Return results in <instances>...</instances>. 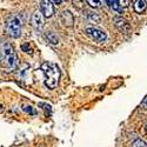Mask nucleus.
<instances>
[{
	"label": "nucleus",
	"instance_id": "6",
	"mask_svg": "<svg viewBox=\"0 0 147 147\" xmlns=\"http://www.w3.org/2000/svg\"><path fill=\"white\" fill-rule=\"evenodd\" d=\"M32 25L36 31H41L45 26V20L44 16L41 14L40 11H35L32 16Z\"/></svg>",
	"mask_w": 147,
	"mask_h": 147
},
{
	"label": "nucleus",
	"instance_id": "14",
	"mask_svg": "<svg viewBox=\"0 0 147 147\" xmlns=\"http://www.w3.org/2000/svg\"><path fill=\"white\" fill-rule=\"evenodd\" d=\"M21 50H22L24 52H26V53L32 54V47L30 46V44H28V42H26V44H22V45H21Z\"/></svg>",
	"mask_w": 147,
	"mask_h": 147
},
{
	"label": "nucleus",
	"instance_id": "11",
	"mask_svg": "<svg viewBox=\"0 0 147 147\" xmlns=\"http://www.w3.org/2000/svg\"><path fill=\"white\" fill-rule=\"evenodd\" d=\"M46 38H47V40L50 41L52 45H59V42H60L59 36L55 33H53V32H47Z\"/></svg>",
	"mask_w": 147,
	"mask_h": 147
},
{
	"label": "nucleus",
	"instance_id": "1",
	"mask_svg": "<svg viewBox=\"0 0 147 147\" xmlns=\"http://www.w3.org/2000/svg\"><path fill=\"white\" fill-rule=\"evenodd\" d=\"M41 71L45 76V85L50 90H54L60 79L59 67L53 63H44L41 65Z\"/></svg>",
	"mask_w": 147,
	"mask_h": 147
},
{
	"label": "nucleus",
	"instance_id": "8",
	"mask_svg": "<svg viewBox=\"0 0 147 147\" xmlns=\"http://www.w3.org/2000/svg\"><path fill=\"white\" fill-rule=\"evenodd\" d=\"M60 21L64 26L72 27L73 24H74V17H73V14L68 9H65V11L61 12V14H60Z\"/></svg>",
	"mask_w": 147,
	"mask_h": 147
},
{
	"label": "nucleus",
	"instance_id": "10",
	"mask_svg": "<svg viewBox=\"0 0 147 147\" xmlns=\"http://www.w3.org/2000/svg\"><path fill=\"white\" fill-rule=\"evenodd\" d=\"M105 3L108 4L109 7H111L113 11L118 12V13H121V12L124 11V7H122V6L119 4V1H117V0H108V1H105Z\"/></svg>",
	"mask_w": 147,
	"mask_h": 147
},
{
	"label": "nucleus",
	"instance_id": "9",
	"mask_svg": "<svg viewBox=\"0 0 147 147\" xmlns=\"http://www.w3.org/2000/svg\"><path fill=\"white\" fill-rule=\"evenodd\" d=\"M146 7H147V1H145V0H136L133 3V8L138 14L144 13Z\"/></svg>",
	"mask_w": 147,
	"mask_h": 147
},
{
	"label": "nucleus",
	"instance_id": "19",
	"mask_svg": "<svg viewBox=\"0 0 147 147\" xmlns=\"http://www.w3.org/2000/svg\"><path fill=\"white\" fill-rule=\"evenodd\" d=\"M41 147H44V146H41Z\"/></svg>",
	"mask_w": 147,
	"mask_h": 147
},
{
	"label": "nucleus",
	"instance_id": "12",
	"mask_svg": "<svg viewBox=\"0 0 147 147\" xmlns=\"http://www.w3.org/2000/svg\"><path fill=\"white\" fill-rule=\"evenodd\" d=\"M86 17H87V19H88L91 22H94V24H98V22L100 21L99 16H98L96 13H94V12H87Z\"/></svg>",
	"mask_w": 147,
	"mask_h": 147
},
{
	"label": "nucleus",
	"instance_id": "13",
	"mask_svg": "<svg viewBox=\"0 0 147 147\" xmlns=\"http://www.w3.org/2000/svg\"><path fill=\"white\" fill-rule=\"evenodd\" d=\"M132 147H147V144L141 139H137L132 142Z\"/></svg>",
	"mask_w": 147,
	"mask_h": 147
},
{
	"label": "nucleus",
	"instance_id": "7",
	"mask_svg": "<svg viewBox=\"0 0 147 147\" xmlns=\"http://www.w3.org/2000/svg\"><path fill=\"white\" fill-rule=\"evenodd\" d=\"M114 24H115L117 28H118L120 32L125 33V34L129 33V31H131V25L128 24V21L125 20L122 17H117V18H114Z\"/></svg>",
	"mask_w": 147,
	"mask_h": 147
},
{
	"label": "nucleus",
	"instance_id": "17",
	"mask_svg": "<svg viewBox=\"0 0 147 147\" xmlns=\"http://www.w3.org/2000/svg\"><path fill=\"white\" fill-rule=\"evenodd\" d=\"M146 131H147V124H146Z\"/></svg>",
	"mask_w": 147,
	"mask_h": 147
},
{
	"label": "nucleus",
	"instance_id": "16",
	"mask_svg": "<svg viewBox=\"0 0 147 147\" xmlns=\"http://www.w3.org/2000/svg\"><path fill=\"white\" fill-rule=\"evenodd\" d=\"M87 4L91 5L92 7H99V6L102 4V1H92V0H88Z\"/></svg>",
	"mask_w": 147,
	"mask_h": 147
},
{
	"label": "nucleus",
	"instance_id": "4",
	"mask_svg": "<svg viewBox=\"0 0 147 147\" xmlns=\"http://www.w3.org/2000/svg\"><path fill=\"white\" fill-rule=\"evenodd\" d=\"M85 33H86L92 40H94L96 42H104L107 40L106 32L98 28V27H87L85 30Z\"/></svg>",
	"mask_w": 147,
	"mask_h": 147
},
{
	"label": "nucleus",
	"instance_id": "15",
	"mask_svg": "<svg viewBox=\"0 0 147 147\" xmlns=\"http://www.w3.org/2000/svg\"><path fill=\"white\" fill-rule=\"evenodd\" d=\"M33 107L32 106H22V109H24V111H25V112H27V113H30V114H35L36 112H35V109H32Z\"/></svg>",
	"mask_w": 147,
	"mask_h": 147
},
{
	"label": "nucleus",
	"instance_id": "2",
	"mask_svg": "<svg viewBox=\"0 0 147 147\" xmlns=\"http://www.w3.org/2000/svg\"><path fill=\"white\" fill-rule=\"evenodd\" d=\"M21 28H22V21L20 16L16 14L13 17H11V19L7 22V32L8 34L14 39L20 38L21 35Z\"/></svg>",
	"mask_w": 147,
	"mask_h": 147
},
{
	"label": "nucleus",
	"instance_id": "18",
	"mask_svg": "<svg viewBox=\"0 0 147 147\" xmlns=\"http://www.w3.org/2000/svg\"><path fill=\"white\" fill-rule=\"evenodd\" d=\"M146 104H147V101H146Z\"/></svg>",
	"mask_w": 147,
	"mask_h": 147
},
{
	"label": "nucleus",
	"instance_id": "5",
	"mask_svg": "<svg viewBox=\"0 0 147 147\" xmlns=\"http://www.w3.org/2000/svg\"><path fill=\"white\" fill-rule=\"evenodd\" d=\"M40 12L41 14L45 18H51L54 14V5L52 1H48V0H45V1L40 3Z\"/></svg>",
	"mask_w": 147,
	"mask_h": 147
},
{
	"label": "nucleus",
	"instance_id": "3",
	"mask_svg": "<svg viewBox=\"0 0 147 147\" xmlns=\"http://www.w3.org/2000/svg\"><path fill=\"white\" fill-rule=\"evenodd\" d=\"M3 52H4V57H5V60L8 65L9 68H14L17 66V61H18V58H17V53L14 51L13 46L11 44H5L4 45V48H3Z\"/></svg>",
	"mask_w": 147,
	"mask_h": 147
}]
</instances>
